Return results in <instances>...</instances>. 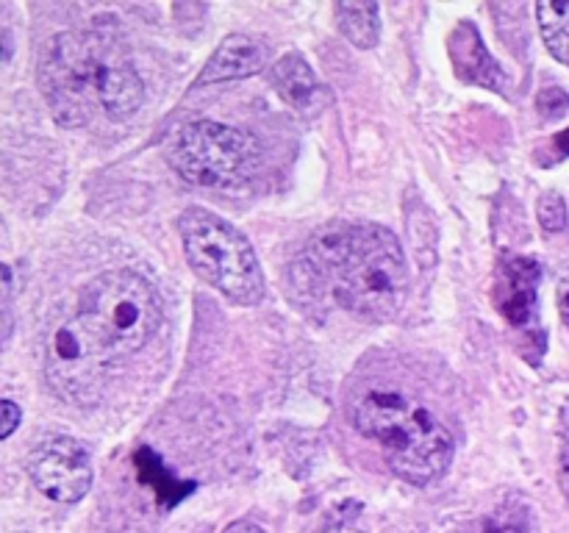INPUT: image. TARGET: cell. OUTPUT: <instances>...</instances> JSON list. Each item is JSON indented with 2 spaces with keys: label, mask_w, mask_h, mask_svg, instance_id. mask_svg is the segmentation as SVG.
I'll return each mask as SVG.
<instances>
[{
  "label": "cell",
  "mask_w": 569,
  "mask_h": 533,
  "mask_svg": "<svg viewBox=\"0 0 569 533\" xmlns=\"http://www.w3.org/2000/svg\"><path fill=\"white\" fill-rule=\"evenodd\" d=\"M300 286L322 289L339 309L365 322H387L409 294V264L389 228L333 222L309 239L295 261Z\"/></svg>",
  "instance_id": "cell-1"
},
{
  "label": "cell",
  "mask_w": 569,
  "mask_h": 533,
  "mask_svg": "<svg viewBox=\"0 0 569 533\" xmlns=\"http://www.w3.org/2000/svg\"><path fill=\"white\" fill-rule=\"evenodd\" d=\"M353 425L376 442L389 470L415 486L439 481L453 464V433L400 392H370L356 403Z\"/></svg>",
  "instance_id": "cell-2"
},
{
  "label": "cell",
  "mask_w": 569,
  "mask_h": 533,
  "mask_svg": "<svg viewBox=\"0 0 569 533\" xmlns=\"http://www.w3.org/2000/svg\"><path fill=\"white\" fill-rule=\"evenodd\" d=\"M76 314L111 364H120L153 339L161 322V300L142 275L111 270L83 286Z\"/></svg>",
  "instance_id": "cell-3"
},
{
  "label": "cell",
  "mask_w": 569,
  "mask_h": 533,
  "mask_svg": "<svg viewBox=\"0 0 569 533\" xmlns=\"http://www.w3.org/2000/svg\"><path fill=\"white\" fill-rule=\"evenodd\" d=\"M183 253L200 281L214 286L237 305H256L264 298V272L253 244L214 211L189 205L178 217Z\"/></svg>",
  "instance_id": "cell-4"
},
{
  "label": "cell",
  "mask_w": 569,
  "mask_h": 533,
  "mask_svg": "<svg viewBox=\"0 0 569 533\" xmlns=\"http://www.w3.org/2000/svg\"><path fill=\"white\" fill-rule=\"evenodd\" d=\"M164 155L172 170L194 187H233L256 170L261 144L242 128L194 120L172 133Z\"/></svg>",
  "instance_id": "cell-5"
},
{
  "label": "cell",
  "mask_w": 569,
  "mask_h": 533,
  "mask_svg": "<svg viewBox=\"0 0 569 533\" xmlns=\"http://www.w3.org/2000/svg\"><path fill=\"white\" fill-rule=\"evenodd\" d=\"M109 39L59 33L48 42L39 64V83L61 125H87L98 105L100 67Z\"/></svg>",
  "instance_id": "cell-6"
},
{
  "label": "cell",
  "mask_w": 569,
  "mask_h": 533,
  "mask_svg": "<svg viewBox=\"0 0 569 533\" xmlns=\"http://www.w3.org/2000/svg\"><path fill=\"white\" fill-rule=\"evenodd\" d=\"M111 361L78 314L56 322L44 342V375L61 400L98 403Z\"/></svg>",
  "instance_id": "cell-7"
},
{
  "label": "cell",
  "mask_w": 569,
  "mask_h": 533,
  "mask_svg": "<svg viewBox=\"0 0 569 533\" xmlns=\"http://www.w3.org/2000/svg\"><path fill=\"white\" fill-rule=\"evenodd\" d=\"M33 486L56 503H78L92 486V455L78 439L53 436L26 461Z\"/></svg>",
  "instance_id": "cell-8"
},
{
  "label": "cell",
  "mask_w": 569,
  "mask_h": 533,
  "mask_svg": "<svg viewBox=\"0 0 569 533\" xmlns=\"http://www.w3.org/2000/svg\"><path fill=\"white\" fill-rule=\"evenodd\" d=\"M539 281H542V266L537 259L511 255L500 264L498 281H495V303L511 325L531 322L539 298Z\"/></svg>",
  "instance_id": "cell-9"
},
{
  "label": "cell",
  "mask_w": 569,
  "mask_h": 533,
  "mask_svg": "<svg viewBox=\"0 0 569 533\" xmlns=\"http://www.w3.org/2000/svg\"><path fill=\"white\" fill-rule=\"evenodd\" d=\"M144 103V83L137 76L131 61L109 42L100 67V87H98V105L109 120L122 122L137 114Z\"/></svg>",
  "instance_id": "cell-10"
},
{
  "label": "cell",
  "mask_w": 569,
  "mask_h": 533,
  "mask_svg": "<svg viewBox=\"0 0 569 533\" xmlns=\"http://www.w3.org/2000/svg\"><path fill=\"white\" fill-rule=\"evenodd\" d=\"M270 64V48L261 39L248 37V33H231L226 42L211 53L206 67L198 76V87H211V83L237 81V78H250Z\"/></svg>",
  "instance_id": "cell-11"
},
{
  "label": "cell",
  "mask_w": 569,
  "mask_h": 533,
  "mask_svg": "<svg viewBox=\"0 0 569 533\" xmlns=\"http://www.w3.org/2000/svg\"><path fill=\"white\" fill-rule=\"evenodd\" d=\"M448 50L461 81L478 83V87L487 89H500L506 83L503 70L492 59V53L487 50L481 33H478L472 22H459L456 26V31L450 33Z\"/></svg>",
  "instance_id": "cell-12"
},
{
  "label": "cell",
  "mask_w": 569,
  "mask_h": 533,
  "mask_svg": "<svg viewBox=\"0 0 569 533\" xmlns=\"http://www.w3.org/2000/svg\"><path fill=\"white\" fill-rule=\"evenodd\" d=\"M270 81L276 92L300 114H317L328 103V92L300 53L283 56L270 67Z\"/></svg>",
  "instance_id": "cell-13"
},
{
  "label": "cell",
  "mask_w": 569,
  "mask_h": 533,
  "mask_svg": "<svg viewBox=\"0 0 569 533\" xmlns=\"http://www.w3.org/2000/svg\"><path fill=\"white\" fill-rule=\"evenodd\" d=\"M333 11H337L339 28L350 39V44L361 50L376 48L378 39H381V9H378V3H337Z\"/></svg>",
  "instance_id": "cell-14"
},
{
  "label": "cell",
  "mask_w": 569,
  "mask_h": 533,
  "mask_svg": "<svg viewBox=\"0 0 569 533\" xmlns=\"http://www.w3.org/2000/svg\"><path fill=\"white\" fill-rule=\"evenodd\" d=\"M539 31L550 53L569 64V3H539Z\"/></svg>",
  "instance_id": "cell-15"
},
{
  "label": "cell",
  "mask_w": 569,
  "mask_h": 533,
  "mask_svg": "<svg viewBox=\"0 0 569 533\" xmlns=\"http://www.w3.org/2000/svg\"><path fill=\"white\" fill-rule=\"evenodd\" d=\"M137 466H139V475H142V481L150 483L161 500H164V489H170L172 500H181L183 494L192 492V489H178V486H192V483H178L176 477L167 475V470H164V464H161L159 455L150 453L148 447L139 450L137 453Z\"/></svg>",
  "instance_id": "cell-16"
},
{
  "label": "cell",
  "mask_w": 569,
  "mask_h": 533,
  "mask_svg": "<svg viewBox=\"0 0 569 533\" xmlns=\"http://www.w3.org/2000/svg\"><path fill=\"white\" fill-rule=\"evenodd\" d=\"M450 533H531L528 531L526 520H515L509 514H489V516H478V520L467 522V525L456 527Z\"/></svg>",
  "instance_id": "cell-17"
},
{
  "label": "cell",
  "mask_w": 569,
  "mask_h": 533,
  "mask_svg": "<svg viewBox=\"0 0 569 533\" xmlns=\"http://www.w3.org/2000/svg\"><path fill=\"white\" fill-rule=\"evenodd\" d=\"M539 225L548 233H561L567 228V203L559 192H545L537 203Z\"/></svg>",
  "instance_id": "cell-18"
},
{
  "label": "cell",
  "mask_w": 569,
  "mask_h": 533,
  "mask_svg": "<svg viewBox=\"0 0 569 533\" xmlns=\"http://www.w3.org/2000/svg\"><path fill=\"white\" fill-rule=\"evenodd\" d=\"M539 114L548 117V120H559L561 114L569 111V94L561 87H548L539 92Z\"/></svg>",
  "instance_id": "cell-19"
},
{
  "label": "cell",
  "mask_w": 569,
  "mask_h": 533,
  "mask_svg": "<svg viewBox=\"0 0 569 533\" xmlns=\"http://www.w3.org/2000/svg\"><path fill=\"white\" fill-rule=\"evenodd\" d=\"M0 409H3V416H0V436L9 439L11 433H14V428L20 425L22 409L17 403H11V400H3V403H0Z\"/></svg>",
  "instance_id": "cell-20"
},
{
  "label": "cell",
  "mask_w": 569,
  "mask_h": 533,
  "mask_svg": "<svg viewBox=\"0 0 569 533\" xmlns=\"http://www.w3.org/2000/svg\"><path fill=\"white\" fill-rule=\"evenodd\" d=\"M556 298H559L561 320L569 325V261H565L559 270V281H556Z\"/></svg>",
  "instance_id": "cell-21"
},
{
  "label": "cell",
  "mask_w": 569,
  "mask_h": 533,
  "mask_svg": "<svg viewBox=\"0 0 569 533\" xmlns=\"http://www.w3.org/2000/svg\"><path fill=\"white\" fill-rule=\"evenodd\" d=\"M222 533H267V531L250 520H237V522H231V525H228Z\"/></svg>",
  "instance_id": "cell-22"
},
{
  "label": "cell",
  "mask_w": 569,
  "mask_h": 533,
  "mask_svg": "<svg viewBox=\"0 0 569 533\" xmlns=\"http://www.w3.org/2000/svg\"><path fill=\"white\" fill-rule=\"evenodd\" d=\"M561 489H565V494L569 497V453L565 455V461H561Z\"/></svg>",
  "instance_id": "cell-23"
},
{
  "label": "cell",
  "mask_w": 569,
  "mask_h": 533,
  "mask_svg": "<svg viewBox=\"0 0 569 533\" xmlns=\"http://www.w3.org/2000/svg\"><path fill=\"white\" fill-rule=\"evenodd\" d=\"M556 144H559L561 155H569V131L559 133V137H556Z\"/></svg>",
  "instance_id": "cell-24"
}]
</instances>
